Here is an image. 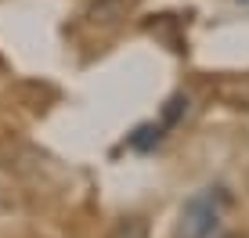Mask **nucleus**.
Wrapping results in <instances>:
<instances>
[{"instance_id": "obj_1", "label": "nucleus", "mask_w": 249, "mask_h": 238, "mask_svg": "<svg viewBox=\"0 0 249 238\" xmlns=\"http://www.w3.org/2000/svg\"><path fill=\"white\" fill-rule=\"evenodd\" d=\"M228 202V191L224 188H202L199 195L184 202L181 209V220L174 227V238H210L220 224V209Z\"/></svg>"}, {"instance_id": "obj_2", "label": "nucleus", "mask_w": 249, "mask_h": 238, "mask_svg": "<svg viewBox=\"0 0 249 238\" xmlns=\"http://www.w3.org/2000/svg\"><path fill=\"white\" fill-rule=\"evenodd\" d=\"M126 11H130V0H94L87 11V22L112 29V25H119V18H126Z\"/></svg>"}, {"instance_id": "obj_3", "label": "nucleus", "mask_w": 249, "mask_h": 238, "mask_svg": "<svg viewBox=\"0 0 249 238\" xmlns=\"http://www.w3.org/2000/svg\"><path fill=\"white\" fill-rule=\"evenodd\" d=\"M162 137H166V126L162 123H141L130 137H126V144H130L134 152H152Z\"/></svg>"}, {"instance_id": "obj_4", "label": "nucleus", "mask_w": 249, "mask_h": 238, "mask_svg": "<svg viewBox=\"0 0 249 238\" xmlns=\"http://www.w3.org/2000/svg\"><path fill=\"white\" fill-rule=\"evenodd\" d=\"M108 238H148V220H144V217H123L112 227Z\"/></svg>"}, {"instance_id": "obj_5", "label": "nucleus", "mask_w": 249, "mask_h": 238, "mask_svg": "<svg viewBox=\"0 0 249 238\" xmlns=\"http://www.w3.org/2000/svg\"><path fill=\"white\" fill-rule=\"evenodd\" d=\"M224 238H235V235H224Z\"/></svg>"}, {"instance_id": "obj_6", "label": "nucleus", "mask_w": 249, "mask_h": 238, "mask_svg": "<svg viewBox=\"0 0 249 238\" xmlns=\"http://www.w3.org/2000/svg\"><path fill=\"white\" fill-rule=\"evenodd\" d=\"M246 4H249V0H246Z\"/></svg>"}]
</instances>
